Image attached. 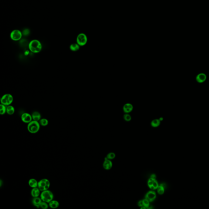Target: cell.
<instances>
[{
  "label": "cell",
  "mask_w": 209,
  "mask_h": 209,
  "mask_svg": "<svg viewBox=\"0 0 209 209\" xmlns=\"http://www.w3.org/2000/svg\"><path fill=\"white\" fill-rule=\"evenodd\" d=\"M28 47L30 51L34 53H39L42 49V45L41 43L36 39L31 41L29 44Z\"/></svg>",
  "instance_id": "6da1fadb"
},
{
  "label": "cell",
  "mask_w": 209,
  "mask_h": 209,
  "mask_svg": "<svg viewBox=\"0 0 209 209\" xmlns=\"http://www.w3.org/2000/svg\"><path fill=\"white\" fill-rule=\"evenodd\" d=\"M160 123H161V121L160 120L158 119H154V120H152L151 124V126L154 127V128H156L159 126Z\"/></svg>",
  "instance_id": "ffe728a7"
},
{
  "label": "cell",
  "mask_w": 209,
  "mask_h": 209,
  "mask_svg": "<svg viewBox=\"0 0 209 209\" xmlns=\"http://www.w3.org/2000/svg\"><path fill=\"white\" fill-rule=\"evenodd\" d=\"M133 109V106L131 103H128L124 105L123 107V110L125 113H129L131 112Z\"/></svg>",
  "instance_id": "30bf717a"
},
{
  "label": "cell",
  "mask_w": 209,
  "mask_h": 209,
  "mask_svg": "<svg viewBox=\"0 0 209 209\" xmlns=\"http://www.w3.org/2000/svg\"><path fill=\"white\" fill-rule=\"evenodd\" d=\"M21 119L25 123H30L32 120V116L28 113H24L21 116Z\"/></svg>",
  "instance_id": "ba28073f"
},
{
  "label": "cell",
  "mask_w": 209,
  "mask_h": 209,
  "mask_svg": "<svg viewBox=\"0 0 209 209\" xmlns=\"http://www.w3.org/2000/svg\"><path fill=\"white\" fill-rule=\"evenodd\" d=\"M103 167L106 170H109L112 167V163L109 159L105 160L103 164Z\"/></svg>",
  "instance_id": "7c38bea8"
},
{
  "label": "cell",
  "mask_w": 209,
  "mask_h": 209,
  "mask_svg": "<svg viewBox=\"0 0 209 209\" xmlns=\"http://www.w3.org/2000/svg\"><path fill=\"white\" fill-rule=\"evenodd\" d=\"M30 34V30L28 29H25L23 30L22 34L24 36H27L29 35Z\"/></svg>",
  "instance_id": "f546056e"
},
{
  "label": "cell",
  "mask_w": 209,
  "mask_h": 209,
  "mask_svg": "<svg viewBox=\"0 0 209 209\" xmlns=\"http://www.w3.org/2000/svg\"><path fill=\"white\" fill-rule=\"evenodd\" d=\"M40 190L39 188L37 187L33 188L31 191V196L34 198L39 197L40 194Z\"/></svg>",
  "instance_id": "9a60e30c"
},
{
  "label": "cell",
  "mask_w": 209,
  "mask_h": 209,
  "mask_svg": "<svg viewBox=\"0 0 209 209\" xmlns=\"http://www.w3.org/2000/svg\"><path fill=\"white\" fill-rule=\"evenodd\" d=\"M13 97L11 94H5L1 98V104H4L5 106L9 105L13 101Z\"/></svg>",
  "instance_id": "277c9868"
},
{
  "label": "cell",
  "mask_w": 209,
  "mask_h": 209,
  "mask_svg": "<svg viewBox=\"0 0 209 209\" xmlns=\"http://www.w3.org/2000/svg\"><path fill=\"white\" fill-rule=\"evenodd\" d=\"M138 205L139 207H141L142 206H143V200H140L138 202Z\"/></svg>",
  "instance_id": "4dcf8cb0"
},
{
  "label": "cell",
  "mask_w": 209,
  "mask_h": 209,
  "mask_svg": "<svg viewBox=\"0 0 209 209\" xmlns=\"http://www.w3.org/2000/svg\"><path fill=\"white\" fill-rule=\"evenodd\" d=\"M80 46L78 43H73L70 45V50L73 52H77L80 49Z\"/></svg>",
  "instance_id": "e0dca14e"
},
{
  "label": "cell",
  "mask_w": 209,
  "mask_h": 209,
  "mask_svg": "<svg viewBox=\"0 0 209 209\" xmlns=\"http://www.w3.org/2000/svg\"><path fill=\"white\" fill-rule=\"evenodd\" d=\"M158 193L160 194H162L164 193L165 191V186L163 184H161L160 186H159L157 189Z\"/></svg>",
  "instance_id": "44dd1931"
},
{
  "label": "cell",
  "mask_w": 209,
  "mask_h": 209,
  "mask_svg": "<svg viewBox=\"0 0 209 209\" xmlns=\"http://www.w3.org/2000/svg\"><path fill=\"white\" fill-rule=\"evenodd\" d=\"M159 119V120H160V121H161V120H163V118H160V119Z\"/></svg>",
  "instance_id": "836d02e7"
},
{
  "label": "cell",
  "mask_w": 209,
  "mask_h": 209,
  "mask_svg": "<svg viewBox=\"0 0 209 209\" xmlns=\"http://www.w3.org/2000/svg\"><path fill=\"white\" fill-rule=\"evenodd\" d=\"M40 123L37 121L32 120L28 123L27 129L29 132L31 133H36L39 131L40 127Z\"/></svg>",
  "instance_id": "7a4b0ae2"
},
{
  "label": "cell",
  "mask_w": 209,
  "mask_h": 209,
  "mask_svg": "<svg viewBox=\"0 0 209 209\" xmlns=\"http://www.w3.org/2000/svg\"><path fill=\"white\" fill-rule=\"evenodd\" d=\"M143 206L146 207V208H148L149 206H150V202L148 201V200H147L146 199H143Z\"/></svg>",
  "instance_id": "83f0119b"
},
{
  "label": "cell",
  "mask_w": 209,
  "mask_h": 209,
  "mask_svg": "<svg viewBox=\"0 0 209 209\" xmlns=\"http://www.w3.org/2000/svg\"><path fill=\"white\" fill-rule=\"evenodd\" d=\"M46 186H47V184L45 182V179L41 180L39 182H38V188L41 191L45 190V187Z\"/></svg>",
  "instance_id": "8fae6325"
},
{
  "label": "cell",
  "mask_w": 209,
  "mask_h": 209,
  "mask_svg": "<svg viewBox=\"0 0 209 209\" xmlns=\"http://www.w3.org/2000/svg\"><path fill=\"white\" fill-rule=\"evenodd\" d=\"M42 203V199L38 197H35L32 200L33 204L37 208H39L41 203Z\"/></svg>",
  "instance_id": "4fadbf2b"
},
{
  "label": "cell",
  "mask_w": 209,
  "mask_h": 209,
  "mask_svg": "<svg viewBox=\"0 0 209 209\" xmlns=\"http://www.w3.org/2000/svg\"><path fill=\"white\" fill-rule=\"evenodd\" d=\"M54 198L53 194L50 191L48 190L43 191L42 193L41 194V198L43 201L50 203V201L53 200Z\"/></svg>",
  "instance_id": "3957f363"
},
{
  "label": "cell",
  "mask_w": 209,
  "mask_h": 209,
  "mask_svg": "<svg viewBox=\"0 0 209 209\" xmlns=\"http://www.w3.org/2000/svg\"><path fill=\"white\" fill-rule=\"evenodd\" d=\"M124 119L125 121H130L131 120L132 117L128 113H125V114L123 116Z\"/></svg>",
  "instance_id": "cb8c5ba5"
},
{
  "label": "cell",
  "mask_w": 209,
  "mask_h": 209,
  "mask_svg": "<svg viewBox=\"0 0 209 209\" xmlns=\"http://www.w3.org/2000/svg\"><path fill=\"white\" fill-rule=\"evenodd\" d=\"M58 206H59V203L58 202V201H56L52 200V201H50L49 203V206L52 208L53 209L56 208H58Z\"/></svg>",
  "instance_id": "d6986e66"
},
{
  "label": "cell",
  "mask_w": 209,
  "mask_h": 209,
  "mask_svg": "<svg viewBox=\"0 0 209 209\" xmlns=\"http://www.w3.org/2000/svg\"><path fill=\"white\" fill-rule=\"evenodd\" d=\"M32 118L33 120L35 121H39L41 119V115L40 113L38 112H35L32 113Z\"/></svg>",
  "instance_id": "5bb4252c"
},
{
  "label": "cell",
  "mask_w": 209,
  "mask_h": 209,
  "mask_svg": "<svg viewBox=\"0 0 209 209\" xmlns=\"http://www.w3.org/2000/svg\"><path fill=\"white\" fill-rule=\"evenodd\" d=\"M15 112V109L13 106L9 105L7 107L6 112L9 115H12Z\"/></svg>",
  "instance_id": "ac0fdd59"
},
{
  "label": "cell",
  "mask_w": 209,
  "mask_h": 209,
  "mask_svg": "<svg viewBox=\"0 0 209 209\" xmlns=\"http://www.w3.org/2000/svg\"><path fill=\"white\" fill-rule=\"evenodd\" d=\"M196 79L198 83H204L207 79V76L205 74L201 73L197 75Z\"/></svg>",
  "instance_id": "9c48e42d"
},
{
  "label": "cell",
  "mask_w": 209,
  "mask_h": 209,
  "mask_svg": "<svg viewBox=\"0 0 209 209\" xmlns=\"http://www.w3.org/2000/svg\"><path fill=\"white\" fill-rule=\"evenodd\" d=\"M29 185L32 188L36 187L38 185V183L37 181L34 178H31L29 181Z\"/></svg>",
  "instance_id": "2e32d148"
},
{
  "label": "cell",
  "mask_w": 209,
  "mask_h": 209,
  "mask_svg": "<svg viewBox=\"0 0 209 209\" xmlns=\"http://www.w3.org/2000/svg\"><path fill=\"white\" fill-rule=\"evenodd\" d=\"M156 176L155 174H153L151 175V177H150V178L155 179H156Z\"/></svg>",
  "instance_id": "1f68e13d"
},
{
  "label": "cell",
  "mask_w": 209,
  "mask_h": 209,
  "mask_svg": "<svg viewBox=\"0 0 209 209\" xmlns=\"http://www.w3.org/2000/svg\"><path fill=\"white\" fill-rule=\"evenodd\" d=\"M116 155L115 153L113 152H111L109 153L107 155V158H108V159L109 160H111V159H114V158L115 157Z\"/></svg>",
  "instance_id": "484cf974"
},
{
  "label": "cell",
  "mask_w": 209,
  "mask_h": 209,
  "mask_svg": "<svg viewBox=\"0 0 209 209\" xmlns=\"http://www.w3.org/2000/svg\"><path fill=\"white\" fill-rule=\"evenodd\" d=\"M22 33L18 30H15L12 31L10 34L11 39L14 41H18L22 38Z\"/></svg>",
  "instance_id": "8992f818"
},
{
  "label": "cell",
  "mask_w": 209,
  "mask_h": 209,
  "mask_svg": "<svg viewBox=\"0 0 209 209\" xmlns=\"http://www.w3.org/2000/svg\"><path fill=\"white\" fill-rule=\"evenodd\" d=\"M159 186V184L158 183L157 181H156V180L155 179L153 182V186L150 189L151 190H156L157 189Z\"/></svg>",
  "instance_id": "d4e9b609"
},
{
  "label": "cell",
  "mask_w": 209,
  "mask_h": 209,
  "mask_svg": "<svg viewBox=\"0 0 209 209\" xmlns=\"http://www.w3.org/2000/svg\"><path fill=\"white\" fill-rule=\"evenodd\" d=\"M155 180V179L150 178V179L148 180L147 184H148L149 187H150V188H151V187L153 186V182H154V181Z\"/></svg>",
  "instance_id": "f1b7e54d"
},
{
  "label": "cell",
  "mask_w": 209,
  "mask_h": 209,
  "mask_svg": "<svg viewBox=\"0 0 209 209\" xmlns=\"http://www.w3.org/2000/svg\"><path fill=\"white\" fill-rule=\"evenodd\" d=\"M40 207H41V208L44 209H46L48 208V205L47 203V202H42V203H41V205Z\"/></svg>",
  "instance_id": "4316f807"
},
{
  "label": "cell",
  "mask_w": 209,
  "mask_h": 209,
  "mask_svg": "<svg viewBox=\"0 0 209 209\" xmlns=\"http://www.w3.org/2000/svg\"><path fill=\"white\" fill-rule=\"evenodd\" d=\"M39 123L40 124L43 126H45L48 125V121L46 119H41V120L39 121Z\"/></svg>",
  "instance_id": "603a6c76"
},
{
  "label": "cell",
  "mask_w": 209,
  "mask_h": 209,
  "mask_svg": "<svg viewBox=\"0 0 209 209\" xmlns=\"http://www.w3.org/2000/svg\"><path fill=\"white\" fill-rule=\"evenodd\" d=\"M145 199L148 200L150 202L154 201L156 198V194L153 191L148 192L145 196Z\"/></svg>",
  "instance_id": "52a82bcc"
},
{
  "label": "cell",
  "mask_w": 209,
  "mask_h": 209,
  "mask_svg": "<svg viewBox=\"0 0 209 209\" xmlns=\"http://www.w3.org/2000/svg\"><path fill=\"white\" fill-rule=\"evenodd\" d=\"M2 183H3V182L2 181V180H0V186H2Z\"/></svg>",
  "instance_id": "d6a6232c"
},
{
  "label": "cell",
  "mask_w": 209,
  "mask_h": 209,
  "mask_svg": "<svg viewBox=\"0 0 209 209\" xmlns=\"http://www.w3.org/2000/svg\"><path fill=\"white\" fill-rule=\"evenodd\" d=\"M3 104H0V114L1 115H3L6 112L7 107Z\"/></svg>",
  "instance_id": "7402d4cb"
},
{
  "label": "cell",
  "mask_w": 209,
  "mask_h": 209,
  "mask_svg": "<svg viewBox=\"0 0 209 209\" xmlns=\"http://www.w3.org/2000/svg\"><path fill=\"white\" fill-rule=\"evenodd\" d=\"M87 41V36L84 33H81L77 37V43L80 46H83L86 45Z\"/></svg>",
  "instance_id": "5b68a950"
}]
</instances>
